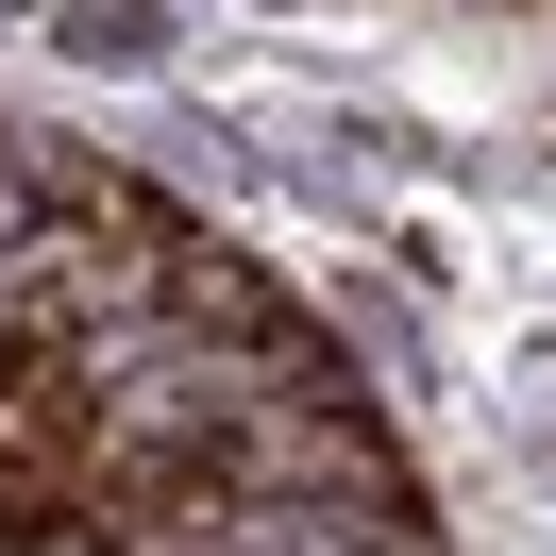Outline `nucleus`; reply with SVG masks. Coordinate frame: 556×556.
Wrapping results in <instances>:
<instances>
[{
  "instance_id": "f257e3e1",
  "label": "nucleus",
  "mask_w": 556,
  "mask_h": 556,
  "mask_svg": "<svg viewBox=\"0 0 556 556\" xmlns=\"http://www.w3.org/2000/svg\"><path fill=\"white\" fill-rule=\"evenodd\" d=\"M68 51H85V68H152L169 17H152V0H68Z\"/></svg>"
},
{
  "instance_id": "f03ea898",
  "label": "nucleus",
  "mask_w": 556,
  "mask_h": 556,
  "mask_svg": "<svg viewBox=\"0 0 556 556\" xmlns=\"http://www.w3.org/2000/svg\"><path fill=\"white\" fill-rule=\"evenodd\" d=\"M0 556H35V540H0Z\"/></svg>"
}]
</instances>
